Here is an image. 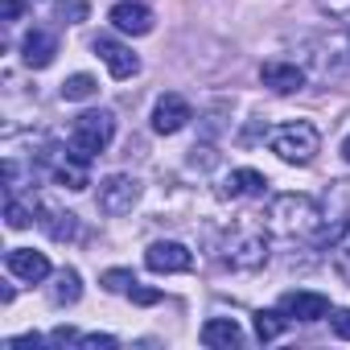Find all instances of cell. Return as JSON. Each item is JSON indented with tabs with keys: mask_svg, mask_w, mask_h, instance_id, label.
Instances as JSON below:
<instances>
[{
	"mask_svg": "<svg viewBox=\"0 0 350 350\" xmlns=\"http://www.w3.org/2000/svg\"><path fill=\"white\" fill-rule=\"evenodd\" d=\"M268 231L280 235V239H321V206L309 198V194H276L268 202V215H264Z\"/></svg>",
	"mask_w": 350,
	"mask_h": 350,
	"instance_id": "6da1fadb",
	"label": "cell"
},
{
	"mask_svg": "<svg viewBox=\"0 0 350 350\" xmlns=\"http://www.w3.org/2000/svg\"><path fill=\"white\" fill-rule=\"evenodd\" d=\"M268 148L284 161V165H309L321 152V132L309 120H293L268 132Z\"/></svg>",
	"mask_w": 350,
	"mask_h": 350,
	"instance_id": "7a4b0ae2",
	"label": "cell"
},
{
	"mask_svg": "<svg viewBox=\"0 0 350 350\" xmlns=\"http://www.w3.org/2000/svg\"><path fill=\"white\" fill-rule=\"evenodd\" d=\"M116 136V116L111 111H83L70 128V152L79 161H95L99 152H107Z\"/></svg>",
	"mask_w": 350,
	"mask_h": 350,
	"instance_id": "3957f363",
	"label": "cell"
},
{
	"mask_svg": "<svg viewBox=\"0 0 350 350\" xmlns=\"http://www.w3.org/2000/svg\"><path fill=\"white\" fill-rule=\"evenodd\" d=\"M223 264L235 272H260L268 264V239L264 231H235L223 247Z\"/></svg>",
	"mask_w": 350,
	"mask_h": 350,
	"instance_id": "277c9868",
	"label": "cell"
},
{
	"mask_svg": "<svg viewBox=\"0 0 350 350\" xmlns=\"http://www.w3.org/2000/svg\"><path fill=\"white\" fill-rule=\"evenodd\" d=\"M99 211L103 215H132V206L140 202V182L132 178V173H111V178L99 182V194H95Z\"/></svg>",
	"mask_w": 350,
	"mask_h": 350,
	"instance_id": "5b68a950",
	"label": "cell"
},
{
	"mask_svg": "<svg viewBox=\"0 0 350 350\" xmlns=\"http://www.w3.org/2000/svg\"><path fill=\"white\" fill-rule=\"evenodd\" d=\"M144 264H148V272H161V276H169V272H190L194 268V252L186 243H178V239H157L144 252Z\"/></svg>",
	"mask_w": 350,
	"mask_h": 350,
	"instance_id": "8992f818",
	"label": "cell"
},
{
	"mask_svg": "<svg viewBox=\"0 0 350 350\" xmlns=\"http://www.w3.org/2000/svg\"><path fill=\"white\" fill-rule=\"evenodd\" d=\"M190 120H194V107H190L186 95H173V91H169V95H161L157 107H152V132H161V136L182 132Z\"/></svg>",
	"mask_w": 350,
	"mask_h": 350,
	"instance_id": "52a82bcc",
	"label": "cell"
},
{
	"mask_svg": "<svg viewBox=\"0 0 350 350\" xmlns=\"http://www.w3.org/2000/svg\"><path fill=\"white\" fill-rule=\"evenodd\" d=\"M91 46H95V54H99V58L107 62L111 79H120V83H124V79H136V75H140V58H136V54H132V50H128L124 42H116V38L99 33V38H95Z\"/></svg>",
	"mask_w": 350,
	"mask_h": 350,
	"instance_id": "ba28073f",
	"label": "cell"
},
{
	"mask_svg": "<svg viewBox=\"0 0 350 350\" xmlns=\"http://www.w3.org/2000/svg\"><path fill=\"white\" fill-rule=\"evenodd\" d=\"M276 309H280L288 321H321V317H329V297H321V293H305V288H293V293L280 297Z\"/></svg>",
	"mask_w": 350,
	"mask_h": 350,
	"instance_id": "9c48e42d",
	"label": "cell"
},
{
	"mask_svg": "<svg viewBox=\"0 0 350 350\" xmlns=\"http://www.w3.org/2000/svg\"><path fill=\"white\" fill-rule=\"evenodd\" d=\"M111 25L128 38H144L152 33V9L148 5H136V0H120V5H111Z\"/></svg>",
	"mask_w": 350,
	"mask_h": 350,
	"instance_id": "30bf717a",
	"label": "cell"
},
{
	"mask_svg": "<svg viewBox=\"0 0 350 350\" xmlns=\"http://www.w3.org/2000/svg\"><path fill=\"white\" fill-rule=\"evenodd\" d=\"M5 264H9V272H13L17 280H29V284H42V280L50 276L46 252H33V247H9Z\"/></svg>",
	"mask_w": 350,
	"mask_h": 350,
	"instance_id": "8fae6325",
	"label": "cell"
},
{
	"mask_svg": "<svg viewBox=\"0 0 350 350\" xmlns=\"http://www.w3.org/2000/svg\"><path fill=\"white\" fill-rule=\"evenodd\" d=\"M54 54H58V38H54L50 29H29V33L21 38V62H25L29 70H46V66L54 62Z\"/></svg>",
	"mask_w": 350,
	"mask_h": 350,
	"instance_id": "7c38bea8",
	"label": "cell"
},
{
	"mask_svg": "<svg viewBox=\"0 0 350 350\" xmlns=\"http://www.w3.org/2000/svg\"><path fill=\"white\" fill-rule=\"evenodd\" d=\"M260 83L268 91H276V95H293V91L305 87V70L297 62H264L260 66Z\"/></svg>",
	"mask_w": 350,
	"mask_h": 350,
	"instance_id": "4fadbf2b",
	"label": "cell"
},
{
	"mask_svg": "<svg viewBox=\"0 0 350 350\" xmlns=\"http://www.w3.org/2000/svg\"><path fill=\"white\" fill-rule=\"evenodd\" d=\"M264 186H268V178L260 169H231L219 182V198H256V194H264Z\"/></svg>",
	"mask_w": 350,
	"mask_h": 350,
	"instance_id": "5bb4252c",
	"label": "cell"
},
{
	"mask_svg": "<svg viewBox=\"0 0 350 350\" xmlns=\"http://www.w3.org/2000/svg\"><path fill=\"white\" fill-rule=\"evenodd\" d=\"M50 178L62 186V190H87L91 186V173H87V161H79L75 152L50 161Z\"/></svg>",
	"mask_w": 350,
	"mask_h": 350,
	"instance_id": "9a60e30c",
	"label": "cell"
},
{
	"mask_svg": "<svg viewBox=\"0 0 350 350\" xmlns=\"http://www.w3.org/2000/svg\"><path fill=\"white\" fill-rule=\"evenodd\" d=\"M239 342H243V329L235 317H211L202 325V346H211V350H231Z\"/></svg>",
	"mask_w": 350,
	"mask_h": 350,
	"instance_id": "2e32d148",
	"label": "cell"
},
{
	"mask_svg": "<svg viewBox=\"0 0 350 350\" xmlns=\"http://www.w3.org/2000/svg\"><path fill=\"white\" fill-rule=\"evenodd\" d=\"M38 223L46 227V235L50 239H58V243H66V239H79V215H70V211H54V206H38Z\"/></svg>",
	"mask_w": 350,
	"mask_h": 350,
	"instance_id": "e0dca14e",
	"label": "cell"
},
{
	"mask_svg": "<svg viewBox=\"0 0 350 350\" xmlns=\"http://www.w3.org/2000/svg\"><path fill=\"white\" fill-rule=\"evenodd\" d=\"M79 297H83V280H79V272H75V268H62V272H54L50 301H54V305H75Z\"/></svg>",
	"mask_w": 350,
	"mask_h": 350,
	"instance_id": "ac0fdd59",
	"label": "cell"
},
{
	"mask_svg": "<svg viewBox=\"0 0 350 350\" xmlns=\"http://www.w3.org/2000/svg\"><path fill=\"white\" fill-rule=\"evenodd\" d=\"M95 95H99V83L91 75H70L62 83V99L66 103H83V99H95Z\"/></svg>",
	"mask_w": 350,
	"mask_h": 350,
	"instance_id": "d6986e66",
	"label": "cell"
},
{
	"mask_svg": "<svg viewBox=\"0 0 350 350\" xmlns=\"http://www.w3.org/2000/svg\"><path fill=\"white\" fill-rule=\"evenodd\" d=\"M33 215H38V202H21V198L9 190V202H5V223H9L13 231H21V227H29V223H33Z\"/></svg>",
	"mask_w": 350,
	"mask_h": 350,
	"instance_id": "ffe728a7",
	"label": "cell"
},
{
	"mask_svg": "<svg viewBox=\"0 0 350 350\" xmlns=\"http://www.w3.org/2000/svg\"><path fill=\"white\" fill-rule=\"evenodd\" d=\"M284 325H288V317H284L280 309H260V313H256V338H260V342L280 338V334H284Z\"/></svg>",
	"mask_w": 350,
	"mask_h": 350,
	"instance_id": "44dd1931",
	"label": "cell"
},
{
	"mask_svg": "<svg viewBox=\"0 0 350 350\" xmlns=\"http://www.w3.org/2000/svg\"><path fill=\"white\" fill-rule=\"evenodd\" d=\"M87 13H91L87 0H54V17L62 25H79V21H87Z\"/></svg>",
	"mask_w": 350,
	"mask_h": 350,
	"instance_id": "7402d4cb",
	"label": "cell"
},
{
	"mask_svg": "<svg viewBox=\"0 0 350 350\" xmlns=\"http://www.w3.org/2000/svg\"><path fill=\"white\" fill-rule=\"evenodd\" d=\"M132 284H136V276H132L128 268H107V272H103V288H107V293H128Z\"/></svg>",
	"mask_w": 350,
	"mask_h": 350,
	"instance_id": "603a6c76",
	"label": "cell"
},
{
	"mask_svg": "<svg viewBox=\"0 0 350 350\" xmlns=\"http://www.w3.org/2000/svg\"><path fill=\"white\" fill-rule=\"evenodd\" d=\"M334 272H338L342 284H350V235L334 247Z\"/></svg>",
	"mask_w": 350,
	"mask_h": 350,
	"instance_id": "cb8c5ba5",
	"label": "cell"
},
{
	"mask_svg": "<svg viewBox=\"0 0 350 350\" xmlns=\"http://www.w3.org/2000/svg\"><path fill=\"white\" fill-rule=\"evenodd\" d=\"M124 297H128L132 305H157V301H161V288H140V280H136Z\"/></svg>",
	"mask_w": 350,
	"mask_h": 350,
	"instance_id": "d4e9b609",
	"label": "cell"
},
{
	"mask_svg": "<svg viewBox=\"0 0 350 350\" xmlns=\"http://www.w3.org/2000/svg\"><path fill=\"white\" fill-rule=\"evenodd\" d=\"M79 346L83 350H116V338L111 334H79Z\"/></svg>",
	"mask_w": 350,
	"mask_h": 350,
	"instance_id": "484cf974",
	"label": "cell"
},
{
	"mask_svg": "<svg viewBox=\"0 0 350 350\" xmlns=\"http://www.w3.org/2000/svg\"><path fill=\"white\" fill-rule=\"evenodd\" d=\"M317 9L338 17V21H350V0H317Z\"/></svg>",
	"mask_w": 350,
	"mask_h": 350,
	"instance_id": "4316f807",
	"label": "cell"
},
{
	"mask_svg": "<svg viewBox=\"0 0 350 350\" xmlns=\"http://www.w3.org/2000/svg\"><path fill=\"white\" fill-rule=\"evenodd\" d=\"M329 325H334V334H338L342 342H350V309H334V313H329Z\"/></svg>",
	"mask_w": 350,
	"mask_h": 350,
	"instance_id": "83f0119b",
	"label": "cell"
},
{
	"mask_svg": "<svg viewBox=\"0 0 350 350\" xmlns=\"http://www.w3.org/2000/svg\"><path fill=\"white\" fill-rule=\"evenodd\" d=\"M50 342H54V346H79V334H75L70 325H58V329L50 334Z\"/></svg>",
	"mask_w": 350,
	"mask_h": 350,
	"instance_id": "f1b7e54d",
	"label": "cell"
},
{
	"mask_svg": "<svg viewBox=\"0 0 350 350\" xmlns=\"http://www.w3.org/2000/svg\"><path fill=\"white\" fill-rule=\"evenodd\" d=\"M42 342H46V338H42V334H21V338H9V342H5V346H9V350H25V346H33V350H38V346H42Z\"/></svg>",
	"mask_w": 350,
	"mask_h": 350,
	"instance_id": "f546056e",
	"label": "cell"
},
{
	"mask_svg": "<svg viewBox=\"0 0 350 350\" xmlns=\"http://www.w3.org/2000/svg\"><path fill=\"white\" fill-rule=\"evenodd\" d=\"M25 13V5H21V0H5V5H0V17H5V21H17Z\"/></svg>",
	"mask_w": 350,
	"mask_h": 350,
	"instance_id": "4dcf8cb0",
	"label": "cell"
},
{
	"mask_svg": "<svg viewBox=\"0 0 350 350\" xmlns=\"http://www.w3.org/2000/svg\"><path fill=\"white\" fill-rule=\"evenodd\" d=\"M342 157H346V161H350V136H346V140H342Z\"/></svg>",
	"mask_w": 350,
	"mask_h": 350,
	"instance_id": "1f68e13d",
	"label": "cell"
}]
</instances>
